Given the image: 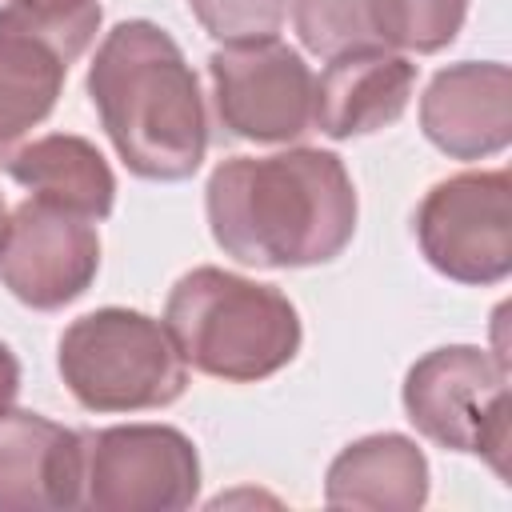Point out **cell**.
<instances>
[{
	"label": "cell",
	"instance_id": "cell-1",
	"mask_svg": "<svg viewBox=\"0 0 512 512\" xmlns=\"http://www.w3.org/2000/svg\"><path fill=\"white\" fill-rule=\"evenodd\" d=\"M204 208L212 240L252 268L328 264L356 232L352 176L320 148L224 160L208 176Z\"/></svg>",
	"mask_w": 512,
	"mask_h": 512
},
{
	"label": "cell",
	"instance_id": "cell-2",
	"mask_svg": "<svg viewBox=\"0 0 512 512\" xmlns=\"http://www.w3.org/2000/svg\"><path fill=\"white\" fill-rule=\"evenodd\" d=\"M88 96L128 172L184 180L200 168L208 148L200 80L160 24H116L88 68Z\"/></svg>",
	"mask_w": 512,
	"mask_h": 512
},
{
	"label": "cell",
	"instance_id": "cell-3",
	"mask_svg": "<svg viewBox=\"0 0 512 512\" xmlns=\"http://www.w3.org/2000/svg\"><path fill=\"white\" fill-rule=\"evenodd\" d=\"M164 328L184 364L228 384L276 376L300 352L292 300L272 284L224 268L184 272L168 292Z\"/></svg>",
	"mask_w": 512,
	"mask_h": 512
},
{
	"label": "cell",
	"instance_id": "cell-4",
	"mask_svg": "<svg viewBox=\"0 0 512 512\" xmlns=\"http://www.w3.org/2000/svg\"><path fill=\"white\" fill-rule=\"evenodd\" d=\"M60 376L88 412L164 408L188 388V364L164 320L132 308H100L60 336Z\"/></svg>",
	"mask_w": 512,
	"mask_h": 512
},
{
	"label": "cell",
	"instance_id": "cell-5",
	"mask_svg": "<svg viewBox=\"0 0 512 512\" xmlns=\"http://www.w3.org/2000/svg\"><path fill=\"white\" fill-rule=\"evenodd\" d=\"M404 412L448 452L484 456L508 476V356L452 344L420 356L404 376Z\"/></svg>",
	"mask_w": 512,
	"mask_h": 512
},
{
	"label": "cell",
	"instance_id": "cell-6",
	"mask_svg": "<svg viewBox=\"0 0 512 512\" xmlns=\"http://www.w3.org/2000/svg\"><path fill=\"white\" fill-rule=\"evenodd\" d=\"M424 260L460 284H500L512 272V176L508 168L440 180L416 208Z\"/></svg>",
	"mask_w": 512,
	"mask_h": 512
},
{
	"label": "cell",
	"instance_id": "cell-7",
	"mask_svg": "<svg viewBox=\"0 0 512 512\" xmlns=\"http://www.w3.org/2000/svg\"><path fill=\"white\" fill-rule=\"evenodd\" d=\"M200 488V460L168 424H120L88 436L84 504L96 512H172Z\"/></svg>",
	"mask_w": 512,
	"mask_h": 512
},
{
	"label": "cell",
	"instance_id": "cell-8",
	"mask_svg": "<svg viewBox=\"0 0 512 512\" xmlns=\"http://www.w3.org/2000/svg\"><path fill=\"white\" fill-rule=\"evenodd\" d=\"M212 96L224 128L256 144H288L312 128V88L304 56L288 44H224L208 60Z\"/></svg>",
	"mask_w": 512,
	"mask_h": 512
},
{
	"label": "cell",
	"instance_id": "cell-9",
	"mask_svg": "<svg viewBox=\"0 0 512 512\" xmlns=\"http://www.w3.org/2000/svg\"><path fill=\"white\" fill-rule=\"evenodd\" d=\"M96 268V220L40 196H28L8 212L0 240V280L20 304L40 312L64 308L84 296V288L96 280Z\"/></svg>",
	"mask_w": 512,
	"mask_h": 512
},
{
	"label": "cell",
	"instance_id": "cell-10",
	"mask_svg": "<svg viewBox=\"0 0 512 512\" xmlns=\"http://www.w3.org/2000/svg\"><path fill=\"white\" fill-rule=\"evenodd\" d=\"M88 436L24 408L0 412V512L84 504Z\"/></svg>",
	"mask_w": 512,
	"mask_h": 512
},
{
	"label": "cell",
	"instance_id": "cell-11",
	"mask_svg": "<svg viewBox=\"0 0 512 512\" xmlns=\"http://www.w3.org/2000/svg\"><path fill=\"white\" fill-rule=\"evenodd\" d=\"M424 136L452 160L496 156L512 140V72L500 60H464L432 76L420 96Z\"/></svg>",
	"mask_w": 512,
	"mask_h": 512
},
{
	"label": "cell",
	"instance_id": "cell-12",
	"mask_svg": "<svg viewBox=\"0 0 512 512\" xmlns=\"http://www.w3.org/2000/svg\"><path fill=\"white\" fill-rule=\"evenodd\" d=\"M416 64L396 48H356L332 56L312 88V124L332 140H352L396 124L412 100Z\"/></svg>",
	"mask_w": 512,
	"mask_h": 512
},
{
	"label": "cell",
	"instance_id": "cell-13",
	"mask_svg": "<svg viewBox=\"0 0 512 512\" xmlns=\"http://www.w3.org/2000/svg\"><path fill=\"white\" fill-rule=\"evenodd\" d=\"M428 496L424 452L396 432H376L348 444L324 484L332 508H372V512H412Z\"/></svg>",
	"mask_w": 512,
	"mask_h": 512
},
{
	"label": "cell",
	"instance_id": "cell-14",
	"mask_svg": "<svg viewBox=\"0 0 512 512\" xmlns=\"http://www.w3.org/2000/svg\"><path fill=\"white\" fill-rule=\"evenodd\" d=\"M8 172L32 196L72 208L88 220H104L116 200V176L100 148L84 136L52 132L32 144H20L8 160Z\"/></svg>",
	"mask_w": 512,
	"mask_h": 512
},
{
	"label": "cell",
	"instance_id": "cell-15",
	"mask_svg": "<svg viewBox=\"0 0 512 512\" xmlns=\"http://www.w3.org/2000/svg\"><path fill=\"white\" fill-rule=\"evenodd\" d=\"M68 64L28 28L0 12V164L56 108Z\"/></svg>",
	"mask_w": 512,
	"mask_h": 512
},
{
	"label": "cell",
	"instance_id": "cell-16",
	"mask_svg": "<svg viewBox=\"0 0 512 512\" xmlns=\"http://www.w3.org/2000/svg\"><path fill=\"white\" fill-rule=\"evenodd\" d=\"M300 44L324 60L356 48H388L376 0H292Z\"/></svg>",
	"mask_w": 512,
	"mask_h": 512
},
{
	"label": "cell",
	"instance_id": "cell-17",
	"mask_svg": "<svg viewBox=\"0 0 512 512\" xmlns=\"http://www.w3.org/2000/svg\"><path fill=\"white\" fill-rule=\"evenodd\" d=\"M0 12L40 36L64 64L80 60L100 28V0H8Z\"/></svg>",
	"mask_w": 512,
	"mask_h": 512
},
{
	"label": "cell",
	"instance_id": "cell-18",
	"mask_svg": "<svg viewBox=\"0 0 512 512\" xmlns=\"http://www.w3.org/2000/svg\"><path fill=\"white\" fill-rule=\"evenodd\" d=\"M376 8L384 44L404 52H440L468 16V0H376Z\"/></svg>",
	"mask_w": 512,
	"mask_h": 512
},
{
	"label": "cell",
	"instance_id": "cell-19",
	"mask_svg": "<svg viewBox=\"0 0 512 512\" xmlns=\"http://www.w3.org/2000/svg\"><path fill=\"white\" fill-rule=\"evenodd\" d=\"M188 8L212 40L252 44L272 40L284 28L292 0H188Z\"/></svg>",
	"mask_w": 512,
	"mask_h": 512
},
{
	"label": "cell",
	"instance_id": "cell-20",
	"mask_svg": "<svg viewBox=\"0 0 512 512\" xmlns=\"http://www.w3.org/2000/svg\"><path fill=\"white\" fill-rule=\"evenodd\" d=\"M16 392H20V360L12 356L8 344H0V412L12 408Z\"/></svg>",
	"mask_w": 512,
	"mask_h": 512
},
{
	"label": "cell",
	"instance_id": "cell-21",
	"mask_svg": "<svg viewBox=\"0 0 512 512\" xmlns=\"http://www.w3.org/2000/svg\"><path fill=\"white\" fill-rule=\"evenodd\" d=\"M4 224H8V208H4V196H0V240H4Z\"/></svg>",
	"mask_w": 512,
	"mask_h": 512
}]
</instances>
